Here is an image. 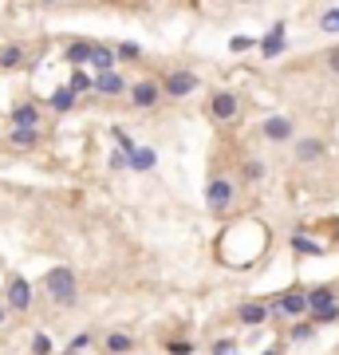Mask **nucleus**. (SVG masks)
I'll list each match as a JSON object with an SVG mask.
<instances>
[{"mask_svg":"<svg viewBox=\"0 0 339 355\" xmlns=\"http://www.w3.org/2000/svg\"><path fill=\"white\" fill-rule=\"evenodd\" d=\"M44 289H48V296L60 308H75V300H79V280H75V273L64 269V265L44 276Z\"/></svg>","mask_w":339,"mask_h":355,"instance_id":"nucleus-1","label":"nucleus"},{"mask_svg":"<svg viewBox=\"0 0 339 355\" xmlns=\"http://www.w3.org/2000/svg\"><path fill=\"white\" fill-rule=\"evenodd\" d=\"M307 316L312 323H336L339 320V304L331 289H312L307 292Z\"/></svg>","mask_w":339,"mask_h":355,"instance_id":"nucleus-2","label":"nucleus"},{"mask_svg":"<svg viewBox=\"0 0 339 355\" xmlns=\"http://www.w3.org/2000/svg\"><path fill=\"white\" fill-rule=\"evenodd\" d=\"M197 87H201V79H197L194 71H170V75H166V83H162V95L186 99V95H194Z\"/></svg>","mask_w":339,"mask_h":355,"instance_id":"nucleus-3","label":"nucleus"},{"mask_svg":"<svg viewBox=\"0 0 339 355\" xmlns=\"http://www.w3.org/2000/svg\"><path fill=\"white\" fill-rule=\"evenodd\" d=\"M205 206L213 213H225L233 206V182L229 178H213L210 186H205Z\"/></svg>","mask_w":339,"mask_h":355,"instance_id":"nucleus-4","label":"nucleus"},{"mask_svg":"<svg viewBox=\"0 0 339 355\" xmlns=\"http://www.w3.org/2000/svg\"><path fill=\"white\" fill-rule=\"evenodd\" d=\"M158 99H162V83H154V79L130 83V103H134L138 111H150V107H158Z\"/></svg>","mask_w":339,"mask_h":355,"instance_id":"nucleus-5","label":"nucleus"},{"mask_svg":"<svg viewBox=\"0 0 339 355\" xmlns=\"http://www.w3.org/2000/svg\"><path fill=\"white\" fill-rule=\"evenodd\" d=\"M4 304H8V312H28V308H32V284H28L24 276H12V280H8V300H4Z\"/></svg>","mask_w":339,"mask_h":355,"instance_id":"nucleus-6","label":"nucleus"},{"mask_svg":"<svg viewBox=\"0 0 339 355\" xmlns=\"http://www.w3.org/2000/svg\"><path fill=\"white\" fill-rule=\"evenodd\" d=\"M276 312H280V316H292V320L307 316V292H300V289L284 292V296L276 300Z\"/></svg>","mask_w":339,"mask_h":355,"instance_id":"nucleus-7","label":"nucleus"},{"mask_svg":"<svg viewBox=\"0 0 339 355\" xmlns=\"http://www.w3.org/2000/svg\"><path fill=\"white\" fill-rule=\"evenodd\" d=\"M210 114L217 123H229V119L237 114V95H233V91H217V95L210 99Z\"/></svg>","mask_w":339,"mask_h":355,"instance_id":"nucleus-8","label":"nucleus"},{"mask_svg":"<svg viewBox=\"0 0 339 355\" xmlns=\"http://www.w3.org/2000/svg\"><path fill=\"white\" fill-rule=\"evenodd\" d=\"M292 134H296L292 119H284V114H273V119H264V138H268V143H288Z\"/></svg>","mask_w":339,"mask_h":355,"instance_id":"nucleus-9","label":"nucleus"},{"mask_svg":"<svg viewBox=\"0 0 339 355\" xmlns=\"http://www.w3.org/2000/svg\"><path fill=\"white\" fill-rule=\"evenodd\" d=\"M127 162H130V170H138V174H150V170L158 166V154H154V146H134Z\"/></svg>","mask_w":339,"mask_h":355,"instance_id":"nucleus-10","label":"nucleus"},{"mask_svg":"<svg viewBox=\"0 0 339 355\" xmlns=\"http://www.w3.org/2000/svg\"><path fill=\"white\" fill-rule=\"evenodd\" d=\"M284 44H288V36H284V24H273V28H268V36L260 40V51H264V60L280 56V51H284Z\"/></svg>","mask_w":339,"mask_h":355,"instance_id":"nucleus-11","label":"nucleus"},{"mask_svg":"<svg viewBox=\"0 0 339 355\" xmlns=\"http://www.w3.org/2000/svg\"><path fill=\"white\" fill-rule=\"evenodd\" d=\"M95 91L99 95H123V91H130V83L118 71H107V75H95Z\"/></svg>","mask_w":339,"mask_h":355,"instance_id":"nucleus-12","label":"nucleus"},{"mask_svg":"<svg viewBox=\"0 0 339 355\" xmlns=\"http://www.w3.org/2000/svg\"><path fill=\"white\" fill-rule=\"evenodd\" d=\"M91 48H95V44H87V40H75V44H67L64 60L75 67V71H83V64H91Z\"/></svg>","mask_w":339,"mask_h":355,"instance_id":"nucleus-13","label":"nucleus"},{"mask_svg":"<svg viewBox=\"0 0 339 355\" xmlns=\"http://www.w3.org/2000/svg\"><path fill=\"white\" fill-rule=\"evenodd\" d=\"M237 320H241L244 328H257V323L268 320V304H260V300H249V304L237 312Z\"/></svg>","mask_w":339,"mask_h":355,"instance_id":"nucleus-14","label":"nucleus"},{"mask_svg":"<svg viewBox=\"0 0 339 355\" xmlns=\"http://www.w3.org/2000/svg\"><path fill=\"white\" fill-rule=\"evenodd\" d=\"M36 123H40V107H36V103H20L16 111H12V127L36 130Z\"/></svg>","mask_w":339,"mask_h":355,"instance_id":"nucleus-15","label":"nucleus"},{"mask_svg":"<svg viewBox=\"0 0 339 355\" xmlns=\"http://www.w3.org/2000/svg\"><path fill=\"white\" fill-rule=\"evenodd\" d=\"M114 60H118V56H114L111 48H103V44H95V48H91V67H95V75H107V71H114Z\"/></svg>","mask_w":339,"mask_h":355,"instance_id":"nucleus-16","label":"nucleus"},{"mask_svg":"<svg viewBox=\"0 0 339 355\" xmlns=\"http://www.w3.org/2000/svg\"><path fill=\"white\" fill-rule=\"evenodd\" d=\"M8 143L16 146V150H36V146H40V130L12 127V130H8Z\"/></svg>","mask_w":339,"mask_h":355,"instance_id":"nucleus-17","label":"nucleus"},{"mask_svg":"<svg viewBox=\"0 0 339 355\" xmlns=\"http://www.w3.org/2000/svg\"><path fill=\"white\" fill-rule=\"evenodd\" d=\"M75 99H79V95H75L71 87H60V91H51L48 103H51V111H55V114H64V111H71V107H75Z\"/></svg>","mask_w":339,"mask_h":355,"instance_id":"nucleus-18","label":"nucleus"},{"mask_svg":"<svg viewBox=\"0 0 339 355\" xmlns=\"http://www.w3.org/2000/svg\"><path fill=\"white\" fill-rule=\"evenodd\" d=\"M24 60H28V56H24V48H20V44H8V48H0V67H4V71H16Z\"/></svg>","mask_w":339,"mask_h":355,"instance_id":"nucleus-19","label":"nucleus"},{"mask_svg":"<svg viewBox=\"0 0 339 355\" xmlns=\"http://www.w3.org/2000/svg\"><path fill=\"white\" fill-rule=\"evenodd\" d=\"M320 154H323L320 138H300V143H296V158H300V162H316Z\"/></svg>","mask_w":339,"mask_h":355,"instance_id":"nucleus-20","label":"nucleus"},{"mask_svg":"<svg viewBox=\"0 0 339 355\" xmlns=\"http://www.w3.org/2000/svg\"><path fill=\"white\" fill-rule=\"evenodd\" d=\"M292 249H296L300 257H320L323 253V245L312 241V237H304V233H292Z\"/></svg>","mask_w":339,"mask_h":355,"instance_id":"nucleus-21","label":"nucleus"},{"mask_svg":"<svg viewBox=\"0 0 339 355\" xmlns=\"http://www.w3.org/2000/svg\"><path fill=\"white\" fill-rule=\"evenodd\" d=\"M130 347H134V339H130L127 332H111V336H107V352L111 355H127Z\"/></svg>","mask_w":339,"mask_h":355,"instance_id":"nucleus-22","label":"nucleus"},{"mask_svg":"<svg viewBox=\"0 0 339 355\" xmlns=\"http://www.w3.org/2000/svg\"><path fill=\"white\" fill-rule=\"evenodd\" d=\"M75 95H83V91H95V75H87V71H75L71 75V83H67Z\"/></svg>","mask_w":339,"mask_h":355,"instance_id":"nucleus-23","label":"nucleus"},{"mask_svg":"<svg viewBox=\"0 0 339 355\" xmlns=\"http://www.w3.org/2000/svg\"><path fill=\"white\" fill-rule=\"evenodd\" d=\"M320 28H323V32H339V8H327V12H323Z\"/></svg>","mask_w":339,"mask_h":355,"instance_id":"nucleus-24","label":"nucleus"},{"mask_svg":"<svg viewBox=\"0 0 339 355\" xmlns=\"http://www.w3.org/2000/svg\"><path fill=\"white\" fill-rule=\"evenodd\" d=\"M111 138L118 143V150H123V154H130V150H134V143H130V134L123 127H111Z\"/></svg>","mask_w":339,"mask_h":355,"instance_id":"nucleus-25","label":"nucleus"},{"mask_svg":"<svg viewBox=\"0 0 339 355\" xmlns=\"http://www.w3.org/2000/svg\"><path fill=\"white\" fill-rule=\"evenodd\" d=\"M32 355H51V339L44 332H36L32 336Z\"/></svg>","mask_w":339,"mask_h":355,"instance_id":"nucleus-26","label":"nucleus"},{"mask_svg":"<svg viewBox=\"0 0 339 355\" xmlns=\"http://www.w3.org/2000/svg\"><path fill=\"white\" fill-rule=\"evenodd\" d=\"M264 178V162H244V182H260Z\"/></svg>","mask_w":339,"mask_h":355,"instance_id":"nucleus-27","label":"nucleus"},{"mask_svg":"<svg viewBox=\"0 0 339 355\" xmlns=\"http://www.w3.org/2000/svg\"><path fill=\"white\" fill-rule=\"evenodd\" d=\"M166 347H170V355H194V343H190V339H170Z\"/></svg>","mask_w":339,"mask_h":355,"instance_id":"nucleus-28","label":"nucleus"},{"mask_svg":"<svg viewBox=\"0 0 339 355\" xmlns=\"http://www.w3.org/2000/svg\"><path fill=\"white\" fill-rule=\"evenodd\" d=\"M114 56H118V60H138V56H142V48H138V44H118V48H114Z\"/></svg>","mask_w":339,"mask_h":355,"instance_id":"nucleus-29","label":"nucleus"},{"mask_svg":"<svg viewBox=\"0 0 339 355\" xmlns=\"http://www.w3.org/2000/svg\"><path fill=\"white\" fill-rule=\"evenodd\" d=\"M87 343H91V336H87V332H79V336H75V339H71V343H67V355L83 352V347H87Z\"/></svg>","mask_w":339,"mask_h":355,"instance_id":"nucleus-30","label":"nucleus"},{"mask_svg":"<svg viewBox=\"0 0 339 355\" xmlns=\"http://www.w3.org/2000/svg\"><path fill=\"white\" fill-rule=\"evenodd\" d=\"M249 48H253L249 36H233V40H229V51H249Z\"/></svg>","mask_w":339,"mask_h":355,"instance_id":"nucleus-31","label":"nucleus"},{"mask_svg":"<svg viewBox=\"0 0 339 355\" xmlns=\"http://www.w3.org/2000/svg\"><path fill=\"white\" fill-rule=\"evenodd\" d=\"M292 339H296V343L312 339V323H296V328H292Z\"/></svg>","mask_w":339,"mask_h":355,"instance_id":"nucleus-32","label":"nucleus"},{"mask_svg":"<svg viewBox=\"0 0 339 355\" xmlns=\"http://www.w3.org/2000/svg\"><path fill=\"white\" fill-rule=\"evenodd\" d=\"M213 355H237L233 352V339H217V343H213Z\"/></svg>","mask_w":339,"mask_h":355,"instance_id":"nucleus-33","label":"nucleus"},{"mask_svg":"<svg viewBox=\"0 0 339 355\" xmlns=\"http://www.w3.org/2000/svg\"><path fill=\"white\" fill-rule=\"evenodd\" d=\"M130 154H123V150H114V158H111V170H123V166H130Z\"/></svg>","mask_w":339,"mask_h":355,"instance_id":"nucleus-34","label":"nucleus"},{"mask_svg":"<svg viewBox=\"0 0 339 355\" xmlns=\"http://www.w3.org/2000/svg\"><path fill=\"white\" fill-rule=\"evenodd\" d=\"M327 67H331V71H339V48L327 51Z\"/></svg>","mask_w":339,"mask_h":355,"instance_id":"nucleus-35","label":"nucleus"},{"mask_svg":"<svg viewBox=\"0 0 339 355\" xmlns=\"http://www.w3.org/2000/svg\"><path fill=\"white\" fill-rule=\"evenodd\" d=\"M4 320H8V304H0V328H4Z\"/></svg>","mask_w":339,"mask_h":355,"instance_id":"nucleus-36","label":"nucleus"},{"mask_svg":"<svg viewBox=\"0 0 339 355\" xmlns=\"http://www.w3.org/2000/svg\"><path fill=\"white\" fill-rule=\"evenodd\" d=\"M264 355H280V352H264Z\"/></svg>","mask_w":339,"mask_h":355,"instance_id":"nucleus-37","label":"nucleus"}]
</instances>
